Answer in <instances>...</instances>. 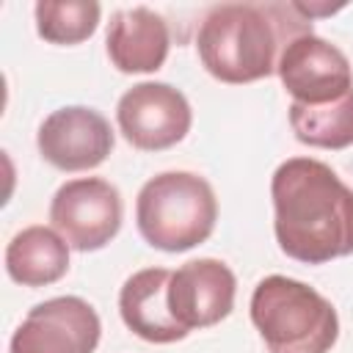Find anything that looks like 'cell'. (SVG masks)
<instances>
[{"label": "cell", "mask_w": 353, "mask_h": 353, "mask_svg": "<svg viewBox=\"0 0 353 353\" xmlns=\"http://www.w3.org/2000/svg\"><path fill=\"white\" fill-rule=\"evenodd\" d=\"M273 234L279 248L303 265L353 254V190L314 157H290L270 176Z\"/></svg>", "instance_id": "obj_1"}, {"label": "cell", "mask_w": 353, "mask_h": 353, "mask_svg": "<svg viewBox=\"0 0 353 353\" xmlns=\"http://www.w3.org/2000/svg\"><path fill=\"white\" fill-rule=\"evenodd\" d=\"M314 33L295 3H218L199 22L201 66L221 83H256L279 69L284 47Z\"/></svg>", "instance_id": "obj_2"}, {"label": "cell", "mask_w": 353, "mask_h": 353, "mask_svg": "<svg viewBox=\"0 0 353 353\" xmlns=\"http://www.w3.org/2000/svg\"><path fill=\"white\" fill-rule=\"evenodd\" d=\"M248 312L268 353H328L339 336L334 303L290 276H265L251 292Z\"/></svg>", "instance_id": "obj_3"}, {"label": "cell", "mask_w": 353, "mask_h": 353, "mask_svg": "<svg viewBox=\"0 0 353 353\" xmlns=\"http://www.w3.org/2000/svg\"><path fill=\"white\" fill-rule=\"evenodd\" d=\"M218 221L212 185L193 171H163L143 182L135 199V223L141 237L165 254H182L201 245Z\"/></svg>", "instance_id": "obj_4"}, {"label": "cell", "mask_w": 353, "mask_h": 353, "mask_svg": "<svg viewBox=\"0 0 353 353\" xmlns=\"http://www.w3.org/2000/svg\"><path fill=\"white\" fill-rule=\"evenodd\" d=\"M124 204L113 182L80 176L63 182L50 201V223L74 251H99L121 229Z\"/></svg>", "instance_id": "obj_5"}, {"label": "cell", "mask_w": 353, "mask_h": 353, "mask_svg": "<svg viewBox=\"0 0 353 353\" xmlns=\"http://www.w3.org/2000/svg\"><path fill=\"white\" fill-rule=\"evenodd\" d=\"M116 121L127 143L141 152L176 146L193 127L188 97L171 83L143 80L127 88L116 105Z\"/></svg>", "instance_id": "obj_6"}, {"label": "cell", "mask_w": 353, "mask_h": 353, "mask_svg": "<svg viewBox=\"0 0 353 353\" xmlns=\"http://www.w3.org/2000/svg\"><path fill=\"white\" fill-rule=\"evenodd\" d=\"M102 336L97 309L77 295L36 303L17 325L8 353H94Z\"/></svg>", "instance_id": "obj_7"}, {"label": "cell", "mask_w": 353, "mask_h": 353, "mask_svg": "<svg viewBox=\"0 0 353 353\" xmlns=\"http://www.w3.org/2000/svg\"><path fill=\"white\" fill-rule=\"evenodd\" d=\"M276 74L292 102L301 105H328L353 88L347 55L314 33L298 36L284 47Z\"/></svg>", "instance_id": "obj_8"}, {"label": "cell", "mask_w": 353, "mask_h": 353, "mask_svg": "<svg viewBox=\"0 0 353 353\" xmlns=\"http://www.w3.org/2000/svg\"><path fill=\"white\" fill-rule=\"evenodd\" d=\"M110 121L85 105H66L52 110L39 132V154L58 171H88L108 160L113 152Z\"/></svg>", "instance_id": "obj_9"}, {"label": "cell", "mask_w": 353, "mask_h": 353, "mask_svg": "<svg viewBox=\"0 0 353 353\" xmlns=\"http://www.w3.org/2000/svg\"><path fill=\"white\" fill-rule=\"evenodd\" d=\"M234 295L237 279L221 259L201 256L171 270L168 309L174 320L188 331L210 328L226 320L234 309Z\"/></svg>", "instance_id": "obj_10"}, {"label": "cell", "mask_w": 353, "mask_h": 353, "mask_svg": "<svg viewBox=\"0 0 353 353\" xmlns=\"http://www.w3.org/2000/svg\"><path fill=\"white\" fill-rule=\"evenodd\" d=\"M105 50L110 63L124 74H146L157 72L171 50V33L165 19L146 8H119L105 33Z\"/></svg>", "instance_id": "obj_11"}, {"label": "cell", "mask_w": 353, "mask_h": 353, "mask_svg": "<svg viewBox=\"0 0 353 353\" xmlns=\"http://www.w3.org/2000/svg\"><path fill=\"white\" fill-rule=\"evenodd\" d=\"M168 268H143L135 270L119 290L121 323L143 342L171 345L190 334L174 320L168 309Z\"/></svg>", "instance_id": "obj_12"}, {"label": "cell", "mask_w": 353, "mask_h": 353, "mask_svg": "<svg viewBox=\"0 0 353 353\" xmlns=\"http://www.w3.org/2000/svg\"><path fill=\"white\" fill-rule=\"evenodd\" d=\"M69 270V243L50 226H25L6 245V273L22 287H47Z\"/></svg>", "instance_id": "obj_13"}, {"label": "cell", "mask_w": 353, "mask_h": 353, "mask_svg": "<svg viewBox=\"0 0 353 353\" xmlns=\"http://www.w3.org/2000/svg\"><path fill=\"white\" fill-rule=\"evenodd\" d=\"M292 135L314 149L353 146V88L328 105H290Z\"/></svg>", "instance_id": "obj_14"}, {"label": "cell", "mask_w": 353, "mask_h": 353, "mask_svg": "<svg viewBox=\"0 0 353 353\" xmlns=\"http://www.w3.org/2000/svg\"><path fill=\"white\" fill-rule=\"evenodd\" d=\"M36 33L50 44H80L99 28L102 6L94 0H41L33 6Z\"/></svg>", "instance_id": "obj_15"}]
</instances>
